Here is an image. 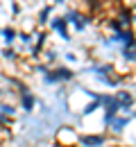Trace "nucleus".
<instances>
[{"label":"nucleus","instance_id":"1","mask_svg":"<svg viewBox=\"0 0 136 147\" xmlns=\"http://www.w3.org/2000/svg\"><path fill=\"white\" fill-rule=\"evenodd\" d=\"M66 23H70V25H75V27H77V30H84V25H86V23H89V20L86 18H82V16H79V11H66Z\"/></svg>","mask_w":136,"mask_h":147},{"label":"nucleus","instance_id":"2","mask_svg":"<svg viewBox=\"0 0 136 147\" xmlns=\"http://www.w3.org/2000/svg\"><path fill=\"white\" fill-rule=\"evenodd\" d=\"M50 27H52V30L57 32L59 36L64 38V41H68V32H66V20H64V18H52Z\"/></svg>","mask_w":136,"mask_h":147},{"label":"nucleus","instance_id":"3","mask_svg":"<svg viewBox=\"0 0 136 147\" xmlns=\"http://www.w3.org/2000/svg\"><path fill=\"white\" fill-rule=\"evenodd\" d=\"M104 136H82V145L84 147H100L104 145Z\"/></svg>","mask_w":136,"mask_h":147},{"label":"nucleus","instance_id":"4","mask_svg":"<svg viewBox=\"0 0 136 147\" xmlns=\"http://www.w3.org/2000/svg\"><path fill=\"white\" fill-rule=\"evenodd\" d=\"M34 102H37V97H34L30 91H23V93H20V104H23V109H25V111H32V109H34Z\"/></svg>","mask_w":136,"mask_h":147},{"label":"nucleus","instance_id":"5","mask_svg":"<svg viewBox=\"0 0 136 147\" xmlns=\"http://www.w3.org/2000/svg\"><path fill=\"white\" fill-rule=\"evenodd\" d=\"M0 34L5 36V43H14V38H16V32L9 30V27H7V30H0Z\"/></svg>","mask_w":136,"mask_h":147},{"label":"nucleus","instance_id":"6","mask_svg":"<svg viewBox=\"0 0 136 147\" xmlns=\"http://www.w3.org/2000/svg\"><path fill=\"white\" fill-rule=\"evenodd\" d=\"M52 9H55L52 5H50V7H45V9L41 11V16H39V23H45V20H48V16H50V11H52Z\"/></svg>","mask_w":136,"mask_h":147},{"label":"nucleus","instance_id":"7","mask_svg":"<svg viewBox=\"0 0 136 147\" xmlns=\"http://www.w3.org/2000/svg\"><path fill=\"white\" fill-rule=\"evenodd\" d=\"M127 122H129V118H122V120H118V122H114V129H116V131H122V127H125Z\"/></svg>","mask_w":136,"mask_h":147},{"label":"nucleus","instance_id":"8","mask_svg":"<svg viewBox=\"0 0 136 147\" xmlns=\"http://www.w3.org/2000/svg\"><path fill=\"white\" fill-rule=\"evenodd\" d=\"M2 55L7 57V59H14V57H16V55H14V50H5V52H2Z\"/></svg>","mask_w":136,"mask_h":147},{"label":"nucleus","instance_id":"9","mask_svg":"<svg viewBox=\"0 0 136 147\" xmlns=\"http://www.w3.org/2000/svg\"><path fill=\"white\" fill-rule=\"evenodd\" d=\"M132 20H134V23H136V16H134V18H132Z\"/></svg>","mask_w":136,"mask_h":147},{"label":"nucleus","instance_id":"10","mask_svg":"<svg viewBox=\"0 0 136 147\" xmlns=\"http://www.w3.org/2000/svg\"><path fill=\"white\" fill-rule=\"evenodd\" d=\"M0 95H2V91H0Z\"/></svg>","mask_w":136,"mask_h":147}]
</instances>
